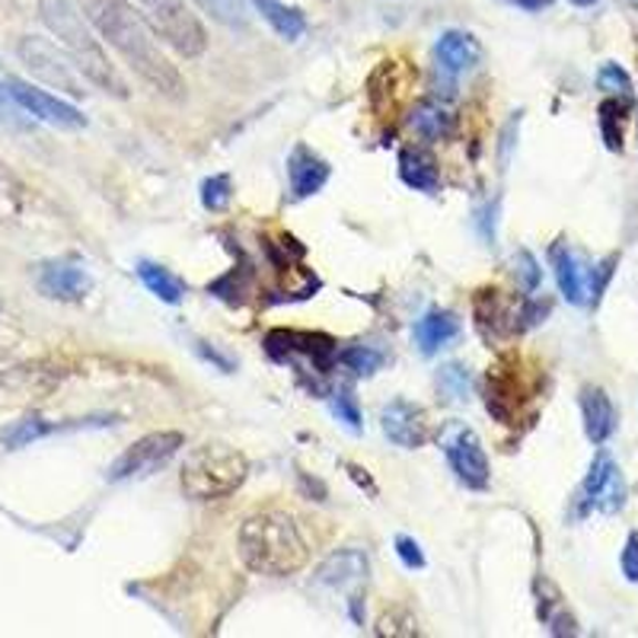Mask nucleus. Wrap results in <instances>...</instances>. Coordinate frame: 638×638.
I'll use <instances>...</instances> for the list:
<instances>
[{"label":"nucleus","mask_w":638,"mask_h":638,"mask_svg":"<svg viewBox=\"0 0 638 638\" xmlns=\"http://www.w3.org/2000/svg\"><path fill=\"white\" fill-rule=\"evenodd\" d=\"M77 3L84 10L86 23L103 35V42H109L144 84H150L157 93L172 100L186 93L182 74L164 55L154 27L128 0H77Z\"/></svg>","instance_id":"f257e3e1"},{"label":"nucleus","mask_w":638,"mask_h":638,"mask_svg":"<svg viewBox=\"0 0 638 638\" xmlns=\"http://www.w3.org/2000/svg\"><path fill=\"white\" fill-rule=\"evenodd\" d=\"M237 553L255 575L284 578L304 568L310 546L291 514L262 511L243 521V527L237 533Z\"/></svg>","instance_id":"f03ea898"},{"label":"nucleus","mask_w":638,"mask_h":638,"mask_svg":"<svg viewBox=\"0 0 638 638\" xmlns=\"http://www.w3.org/2000/svg\"><path fill=\"white\" fill-rule=\"evenodd\" d=\"M39 17L45 27L52 29L57 42L71 52L90 84H96L112 96H122V100L128 96V86L122 81V74L112 67L100 39H93L84 10H77L71 0H39Z\"/></svg>","instance_id":"7ed1b4c3"},{"label":"nucleus","mask_w":638,"mask_h":638,"mask_svg":"<svg viewBox=\"0 0 638 638\" xmlns=\"http://www.w3.org/2000/svg\"><path fill=\"white\" fill-rule=\"evenodd\" d=\"M250 475V460L227 444L195 447L186 457L179 485L192 501H218L233 495Z\"/></svg>","instance_id":"20e7f679"},{"label":"nucleus","mask_w":638,"mask_h":638,"mask_svg":"<svg viewBox=\"0 0 638 638\" xmlns=\"http://www.w3.org/2000/svg\"><path fill=\"white\" fill-rule=\"evenodd\" d=\"M17 55L27 64L29 74H35L42 84L64 90L71 96H84V74L77 67V61L71 57L67 49H61L55 42L42 39V35H23L17 42Z\"/></svg>","instance_id":"39448f33"},{"label":"nucleus","mask_w":638,"mask_h":638,"mask_svg":"<svg viewBox=\"0 0 638 638\" xmlns=\"http://www.w3.org/2000/svg\"><path fill=\"white\" fill-rule=\"evenodd\" d=\"M441 441V450H444L447 463L453 475L467 485V489H489V479H492V470H489V457H485V447H482V438L472 431L470 425L463 421H447L438 435Z\"/></svg>","instance_id":"423d86ee"},{"label":"nucleus","mask_w":638,"mask_h":638,"mask_svg":"<svg viewBox=\"0 0 638 638\" xmlns=\"http://www.w3.org/2000/svg\"><path fill=\"white\" fill-rule=\"evenodd\" d=\"M150 10V27L167 42L176 55L201 57L208 49V32L201 20L192 13L186 0H157L147 7Z\"/></svg>","instance_id":"0eeeda50"},{"label":"nucleus","mask_w":638,"mask_h":638,"mask_svg":"<svg viewBox=\"0 0 638 638\" xmlns=\"http://www.w3.org/2000/svg\"><path fill=\"white\" fill-rule=\"evenodd\" d=\"M186 447V435L182 431H154L144 435L140 441L128 447L115 463H112L109 479L112 482H125V479H144L160 467H167L169 460Z\"/></svg>","instance_id":"6e6552de"},{"label":"nucleus","mask_w":638,"mask_h":638,"mask_svg":"<svg viewBox=\"0 0 638 638\" xmlns=\"http://www.w3.org/2000/svg\"><path fill=\"white\" fill-rule=\"evenodd\" d=\"M626 504V479L623 470L616 467L607 450H600L590 463V470L584 475L582 492H578V517L584 514H616Z\"/></svg>","instance_id":"1a4fd4ad"},{"label":"nucleus","mask_w":638,"mask_h":638,"mask_svg":"<svg viewBox=\"0 0 638 638\" xmlns=\"http://www.w3.org/2000/svg\"><path fill=\"white\" fill-rule=\"evenodd\" d=\"M533 387L524 384L521 362L514 355H504L495 367H489L485 377V409L499 418L501 425H517V416L530 399Z\"/></svg>","instance_id":"9d476101"},{"label":"nucleus","mask_w":638,"mask_h":638,"mask_svg":"<svg viewBox=\"0 0 638 638\" xmlns=\"http://www.w3.org/2000/svg\"><path fill=\"white\" fill-rule=\"evenodd\" d=\"M265 352L287 362V358H306L313 362L316 370H333V364L338 362V345L333 335L326 333H304V330H272L265 335Z\"/></svg>","instance_id":"9b49d317"},{"label":"nucleus","mask_w":638,"mask_h":638,"mask_svg":"<svg viewBox=\"0 0 638 638\" xmlns=\"http://www.w3.org/2000/svg\"><path fill=\"white\" fill-rule=\"evenodd\" d=\"M10 93H13V100L27 109V115L45 122V125H55V128H64V132H77V128L86 125L84 112L77 109V106L57 100L52 93L39 90V86L23 84V81H10Z\"/></svg>","instance_id":"f8f14e48"},{"label":"nucleus","mask_w":638,"mask_h":638,"mask_svg":"<svg viewBox=\"0 0 638 638\" xmlns=\"http://www.w3.org/2000/svg\"><path fill=\"white\" fill-rule=\"evenodd\" d=\"M380 425H384V435L396 447H406V450H416L431 441V418L428 412L416 406V402H406V399H393L389 406L380 409Z\"/></svg>","instance_id":"ddd939ff"},{"label":"nucleus","mask_w":638,"mask_h":638,"mask_svg":"<svg viewBox=\"0 0 638 638\" xmlns=\"http://www.w3.org/2000/svg\"><path fill=\"white\" fill-rule=\"evenodd\" d=\"M550 262H553L555 281L562 297L572 306L590 304V281H594V269L582 259V252H575L565 240H558L550 247Z\"/></svg>","instance_id":"4468645a"},{"label":"nucleus","mask_w":638,"mask_h":638,"mask_svg":"<svg viewBox=\"0 0 638 638\" xmlns=\"http://www.w3.org/2000/svg\"><path fill=\"white\" fill-rule=\"evenodd\" d=\"M367 555L355 546L348 550H338L330 558H323V565L316 568V584L323 587H333V590H342V594H352V600L358 597V587L367 582Z\"/></svg>","instance_id":"2eb2a0df"},{"label":"nucleus","mask_w":638,"mask_h":638,"mask_svg":"<svg viewBox=\"0 0 638 638\" xmlns=\"http://www.w3.org/2000/svg\"><path fill=\"white\" fill-rule=\"evenodd\" d=\"M90 287H93V278L86 272L84 265H77V262H49V265H42V272H39V291L45 294V297H52V301H84L86 294H90Z\"/></svg>","instance_id":"dca6fc26"},{"label":"nucleus","mask_w":638,"mask_h":638,"mask_svg":"<svg viewBox=\"0 0 638 638\" xmlns=\"http://www.w3.org/2000/svg\"><path fill=\"white\" fill-rule=\"evenodd\" d=\"M330 172H333L330 164L306 144H297L287 157V182H291L294 198H310L320 192L330 182Z\"/></svg>","instance_id":"f3484780"},{"label":"nucleus","mask_w":638,"mask_h":638,"mask_svg":"<svg viewBox=\"0 0 638 638\" xmlns=\"http://www.w3.org/2000/svg\"><path fill=\"white\" fill-rule=\"evenodd\" d=\"M582 418H584V435L590 444H607L616 431V409L613 399L607 396L604 387H584L582 396Z\"/></svg>","instance_id":"a211bd4d"},{"label":"nucleus","mask_w":638,"mask_h":638,"mask_svg":"<svg viewBox=\"0 0 638 638\" xmlns=\"http://www.w3.org/2000/svg\"><path fill=\"white\" fill-rule=\"evenodd\" d=\"M435 57H438V67L447 71V74H463V71H470L472 64H479L482 45L475 42V35H470V32L447 29L444 35L438 39V45H435Z\"/></svg>","instance_id":"6ab92c4d"},{"label":"nucleus","mask_w":638,"mask_h":638,"mask_svg":"<svg viewBox=\"0 0 638 638\" xmlns=\"http://www.w3.org/2000/svg\"><path fill=\"white\" fill-rule=\"evenodd\" d=\"M460 335V320L450 310H428L416 323V345L421 355H438Z\"/></svg>","instance_id":"aec40b11"},{"label":"nucleus","mask_w":638,"mask_h":638,"mask_svg":"<svg viewBox=\"0 0 638 638\" xmlns=\"http://www.w3.org/2000/svg\"><path fill=\"white\" fill-rule=\"evenodd\" d=\"M399 176L409 189L416 192L435 195L441 189V169H438V160L425 150V147H406L399 154Z\"/></svg>","instance_id":"412c9836"},{"label":"nucleus","mask_w":638,"mask_h":638,"mask_svg":"<svg viewBox=\"0 0 638 638\" xmlns=\"http://www.w3.org/2000/svg\"><path fill=\"white\" fill-rule=\"evenodd\" d=\"M252 3H255V10L262 13V20L275 29L281 39L297 42L306 32V17L301 7H287V3H281V0H252Z\"/></svg>","instance_id":"4be33fe9"},{"label":"nucleus","mask_w":638,"mask_h":638,"mask_svg":"<svg viewBox=\"0 0 638 638\" xmlns=\"http://www.w3.org/2000/svg\"><path fill=\"white\" fill-rule=\"evenodd\" d=\"M138 278L157 301H164V304H182L186 284H182V278H176L169 269L157 265V262H138Z\"/></svg>","instance_id":"5701e85b"},{"label":"nucleus","mask_w":638,"mask_h":638,"mask_svg":"<svg viewBox=\"0 0 638 638\" xmlns=\"http://www.w3.org/2000/svg\"><path fill=\"white\" fill-rule=\"evenodd\" d=\"M600 135L610 150H623V125L632 112V96H610L600 103Z\"/></svg>","instance_id":"b1692460"},{"label":"nucleus","mask_w":638,"mask_h":638,"mask_svg":"<svg viewBox=\"0 0 638 638\" xmlns=\"http://www.w3.org/2000/svg\"><path fill=\"white\" fill-rule=\"evenodd\" d=\"M409 128L421 140H441L450 135V115L438 103H418L409 115Z\"/></svg>","instance_id":"393cba45"},{"label":"nucleus","mask_w":638,"mask_h":638,"mask_svg":"<svg viewBox=\"0 0 638 638\" xmlns=\"http://www.w3.org/2000/svg\"><path fill=\"white\" fill-rule=\"evenodd\" d=\"M195 7L227 29L250 27V3L247 0H195Z\"/></svg>","instance_id":"a878e982"},{"label":"nucleus","mask_w":638,"mask_h":638,"mask_svg":"<svg viewBox=\"0 0 638 638\" xmlns=\"http://www.w3.org/2000/svg\"><path fill=\"white\" fill-rule=\"evenodd\" d=\"M52 431V425H45L42 418H23V421H17V425H10L3 435H0V441L7 450H17V447H27L32 441H39V438H45Z\"/></svg>","instance_id":"bb28decb"},{"label":"nucleus","mask_w":638,"mask_h":638,"mask_svg":"<svg viewBox=\"0 0 638 638\" xmlns=\"http://www.w3.org/2000/svg\"><path fill=\"white\" fill-rule=\"evenodd\" d=\"M338 362L345 364L348 370H355L358 377H370L384 367V355L370 345H352L345 352H338Z\"/></svg>","instance_id":"cd10ccee"},{"label":"nucleus","mask_w":638,"mask_h":638,"mask_svg":"<svg viewBox=\"0 0 638 638\" xmlns=\"http://www.w3.org/2000/svg\"><path fill=\"white\" fill-rule=\"evenodd\" d=\"M230 198H233V189H230V176H208L205 182H201V205L208 208V211H223L227 205H230Z\"/></svg>","instance_id":"c85d7f7f"},{"label":"nucleus","mask_w":638,"mask_h":638,"mask_svg":"<svg viewBox=\"0 0 638 638\" xmlns=\"http://www.w3.org/2000/svg\"><path fill=\"white\" fill-rule=\"evenodd\" d=\"M597 86L610 96H632V77L626 74V67H619L616 61H607L597 71Z\"/></svg>","instance_id":"c756f323"},{"label":"nucleus","mask_w":638,"mask_h":638,"mask_svg":"<svg viewBox=\"0 0 638 638\" xmlns=\"http://www.w3.org/2000/svg\"><path fill=\"white\" fill-rule=\"evenodd\" d=\"M438 387L444 389L453 402H463L467 393H470V374H467V367H460V364H447V367H441V374H438Z\"/></svg>","instance_id":"7c9ffc66"},{"label":"nucleus","mask_w":638,"mask_h":638,"mask_svg":"<svg viewBox=\"0 0 638 638\" xmlns=\"http://www.w3.org/2000/svg\"><path fill=\"white\" fill-rule=\"evenodd\" d=\"M0 128H3V132H20V128H27V109L13 100L10 84H0Z\"/></svg>","instance_id":"2f4dec72"},{"label":"nucleus","mask_w":638,"mask_h":638,"mask_svg":"<svg viewBox=\"0 0 638 638\" xmlns=\"http://www.w3.org/2000/svg\"><path fill=\"white\" fill-rule=\"evenodd\" d=\"M511 265H514V275L521 281V287H524L527 294H533V291L540 287V281H543L540 262H536L527 250H517L514 252V259H511Z\"/></svg>","instance_id":"473e14b6"},{"label":"nucleus","mask_w":638,"mask_h":638,"mask_svg":"<svg viewBox=\"0 0 638 638\" xmlns=\"http://www.w3.org/2000/svg\"><path fill=\"white\" fill-rule=\"evenodd\" d=\"M333 412L338 416V421H345L352 431H358L362 428V412H358V399L352 396V389L342 387L335 393V402H333Z\"/></svg>","instance_id":"72a5a7b5"},{"label":"nucleus","mask_w":638,"mask_h":638,"mask_svg":"<svg viewBox=\"0 0 638 638\" xmlns=\"http://www.w3.org/2000/svg\"><path fill=\"white\" fill-rule=\"evenodd\" d=\"M416 619L409 613H384L377 623V636H416Z\"/></svg>","instance_id":"f704fd0d"},{"label":"nucleus","mask_w":638,"mask_h":638,"mask_svg":"<svg viewBox=\"0 0 638 638\" xmlns=\"http://www.w3.org/2000/svg\"><path fill=\"white\" fill-rule=\"evenodd\" d=\"M396 555H399V562H402L409 572H421V568L428 565V558L421 553V546H418L412 536H406V533L396 536Z\"/></svg>","instance_id":"c9c22d12"},{"label":"nucleus","mask_w":638,"mask_h":638,"mask_svg":"<svg viewBox=\"0 0 638 638\" xmlns=\"http://www.w3.org/2000/svg\"><path fill=\"white\" fill-rule=\"evenodd\" d=\"M619 565H623L626 582L638 584V530L629 533V540H626V546H623V558H619Z\"/></svg>","instance_id":"e433bc0d"},{"label":"nucleus","mask_w":638,"mask_h":638,"mask_svg":"<svg viewBox=\"0 0 638 638\" xmlns=\"http://www.w3.org/2000/svg\"><path fill=\"white\" fill-rule=\"evenodd\" d=\"M517 7H524V10H543V7H550L553 0H514Z\"/></svg>","instance_id":"4c0bfd02"},{"label":"nucleus","mask_w":638,"mask_h":638,"mask_svg":"<svg viewBox=\"0 0 638 638\" xmlns=\"http://www.w3.org/2000/svg\"><path fill=\"white\" fill-rule=\"evenodd\" d=\"M568 3H575V7H594L597 0H568Z\"/></svg>","instance_id":"58836bf2"},{"label":"nucleus","mask_w":638,"mask_h":638,"mask_svg":"<svg viewBox=\"0 0 638 638\" xmlns=\"http://www.w3.org/2000/svg\"><path fill=\"white\" fill-rule=\"evenodd\" d=\"M140 3H144V7H150V3H157V0H140Z\"/></svg>","instance_id":"ea45409f"},{"label":"nucleus","mask_w":638,"mask_h":638,"mask_svg":"<svg viewBox=\"0 0 638 638\" xmlns=\"http://www.w3.org/2000/svg\"><path fill=\"white\" fill-rule=\"evenodd\" d=\"M636 492H638V485H636Z\"/></svg>","instance_id":"a19ab883"}]
</instances>
